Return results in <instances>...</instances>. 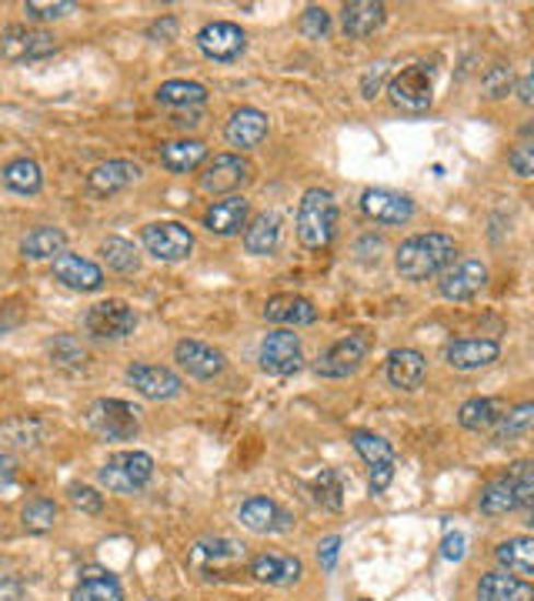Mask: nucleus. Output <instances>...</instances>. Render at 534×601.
<instances>
[{
  "instance_id": "nucleus-1",
  "label": "nucleus",
  "mask_w": 534,
  "mask_h": 601,
  "mask_svg": "<svg viewBox=\"0 0 534 601\" xmlns=\"http://www.w3.org/2000/svg\"><path fill=\"white\" fill-rule=\"evenodd\" d=\"M454 254H457V244L451 234L428 231V234H415L400 244L394 254V264H397V275L405 281H428L434 275H441L448 264H454Z\"/></svg>"
},
{
  "instance_id": "nucleus-2",
  "label": "nucleus",
  "mask_w": 534,
  "mask_h": 601,
  "mask_svg": "<svg viewBox=\"0 0 534 601\" xmlns=\"http://www.w3.org/2000/svg\"><path fill=\"white\" fill-rule=\"evenodd\" d=\"M338 234V200L324 187H307L298 208V238L304 247H327Z\"/></svg>"
},
{
  "instance_id": "nucleus-3",
  "label": "nucleus",
  "mask_w": 534,
  "mask_h": 601,
  "mask_svg": "<svg viewBox=\"0 0 534 601\" xmlns=\"http://www.w3.org/2000/svg\"><path fill=\"white\" fill-rule=\"evenodd\" d=\"M154 475V458L144 454V451H117L111 454L101 472H97V482L107 488V492H117V495H134L141 492Z\"/></svg>"
},
{
  "instance_id": "nucleus-4",
  "label": "nucleus",
  "mask_w": 534,
  "mask_h": 601,
  "mask_svg": "<svg viewBox=\"0 0 534 601\" xmlns=\"http://www.w3.org/2000/svg\"><path fill=\"white\" fill-rule=\"evenodd\" d=\"M141 412L120 397H101L88 408V425L104 441H130L141 431Z\"/></svg>"
},
{
  "instance_id": "nucleus-5",
  "label": "nucleus",
  "mask_w": 534,
  "mask_h": 601,
  "mask_svg": "<svg viewBox=\"0 0 534 601\" xmlns=\"http://www.w3.org/2000/svg\"><path fill=\"white\" fill-rule=\"evenodd\" d=\"M387 97L400 111H428L434 97V67L431 63H411L400 74L387 81Z\"/></svg>"
},
{
  "instance_id": "nucleus-6",
  "label": "nucleus",
  "mask_w": 534,
  "mask_h": 601,
  "mask_svg": "<svg viewBox=\"0 0 534 601\" xmlns=\"http://www.w3.org/2000/svg\"><path fill=\"white\" fill-rule=\"evenodd\" d=\"M371 351V334L364 331H355L348 334V338L341 342H334L317 361H314V371L317 378H330V381H338V378H348L361 368V361L368 358Z\"/></svg>"
},
{
  "instance_id": "nucleus-7",
  "label": "nucleus",
  "mask_w": 534,
  "mask_h": 601,
  "mask_svg": "<svg viewBox=\"0 0 534 601\" xmlns=\"http://www.w3.org/2000/svg\"><path fill=\"white\" fill-rule=\"evenodd\" d=\"M260 368L275 378H288V374H298L304 368V351H301V338L288 327H278L271 331L267 338L260 342Z\"/></svg>"
},
{
  "instance_id": "nucleus-8",
  "label": "nucleus",
  "mask_w": 534,
  "mask_h": 601,
  "mask_svg": "<svg viewBox=\"0 0 534 601\" xmlns=\"http://www.w3.org/2000/svg\"><path fill=\"white\" fill-rule=\"evenodd\" d=\"M84 327L91 338H127V334L138 327V314L127 301H117V298H107V301H97L91 304L88 317H84Z\"/></svg>"
},
{
  "instance_id": "nucleus-9",
  "label": "nucleus",
  "mask_w": 534,
  "mask_h": 601,
  "mask_svg": "<svg viewBox=\"0 0 534 601\" xmlns=\"http://www.w3.org/2000/svg\"><path fill=\"white\" fill-rule=\"evenodd\" d=\"M141 244L158 261H184L194 251V234L181 221H154L141 231Z\"/></svg>"
},
{
  "instance_id": "nucleus-10",
  "label": "nucleus",
  "mask_w": 534,
  "mask_h": 601,
  "mask_svg": "<svg viewBox=\"0 0 534 601\" xmlns=\"http://www.w3.org/2000/svg\"><path fill=\"white\" fill-rule=\"evenodd\" d=\"M361 211L384 228H400L415 218V200L408 194H397L387 187H368L361 194Z\"/></svg>"
},
{
  "instance_id": "nucleus-11",
  "label": "nucleus",
  "mask_w": 534,
  "mask_h": 601,
  "mask_svg": "<svg viewBox=\"0 0 534 601\" xmlns=\"http://www.w3.org/2000/svg\"><path fill=\"white\" fill-rule=\"evenodd\" d=\"M488 281V267L475 257H464L457 264H448L438 281V294L448 301H472Z\"/></svg>"
},
{
  "instance_id": "nucleus-12",
  "label": "nucleus",
  "mask_w": 534,
  "mask_h": 601,
  "mask_svg": "<svg viewBox=\"0 0 534 601\" xmlns=\"http://www.w3.org/2000/svg\"><path fill=\"white\" fill-rule=\"evenodd\" d=\"M57 50L54 37L47 31H37V27H24V24H14L4 31L0 37V54L14 63H24V60H44Z\"/></svg>"
},
{
  "instance_id": "nucleus-13",
  "label": "nucleus",
  "mask_w": 534,
  "mask_h": 601,
  "mask_svg": "<svg viewBox=\"0 0 534 601\" xmlns=\"http://www.w3.org/2000/svg\"><path fill=\"white\" fill-rule=\"evenodd\" d=\"M351 444L371 464V492L381 495L394 478V448L374 431H351Z\"/></svg>"
},
{
  "instance_id": "nucleus-14",
  "label": "nucleus",
  "mask_w": 534,
  "mask_h": 601,
  "mask_svg": "<svg viewBox=\"0 0 534 601\" xmlns=\"http://www.w3.org/2000/svg\"><path fill=\"white\" fill-rule=\"evenodd\" d=\"M251 181V164L241 154H214L200 174V190L208 194H234Z\"/></svg>"
},
{
  "instance_id": "nucleus-15",
  "label": "nucleus",
  "mask_w": 534,
  "mask_h": 601,
  "mask_svg": "<svg viewBox=\"0 0 534 601\" xmlns=\"http://www.w3.org/2000/svg\"><path fill=\"white\" fill-rule=\"evenodd\" d=\"M197 47L205 57L211 60H234L244 54L247 47V37L237 24L231 21H214V24H205L197 31Z\"/></svg>"
},
{
  "instance_id": "nucleus-16",
  "label": "nucleus",
  "mask_w": 534,
  "mask_h": 601,
  "mask_svg": "<svg viewBox=\"0 0 534 601\" xmlns=\"http://www.w3.org/2000/svg\"><path fill=\"white\" fill-rule=\"evenodd\" d=\"M127 381L138 388V394H144L148 401H171L184 388V381L171 368H164V365H144V361L127 368Z\"/></svg>"
},
{
  "instance_id": "nucleus-17",
  "label": "nucleus",
  "mask_w": 534,
  "mask_h": 601,
  "mask_svg": "<svg viewBox=\"0 0 534 601\" xmlns=\"http://www.w3.org/2000/svg\"><path fill=\"white\" fill-rule=\"evenodd\" d=\"M237 518L254 534H281V531H291L294 524V518L271 498H247Z\"/></svg>"
},
{
  "instance_id": "nucleus-18",
  "label": "nucleus",
  "mask_w": 534,
  "mask_h": 601,
  "mask_svg": "<svg viewBox=\"0 0 534 601\" xmlns=\"http://www.w3.org/2000/svg\"><path fill=\"white\" fill-rule=\"evenodd\" d=\"M501 355V345L495 338H457L444 348V361L454 371H478L495 365Z\"/></svg>"
},
{
  "instance_id": "nucleus-19",
  "label": "nucleus",
  "mask_w": 534,
  "mask_h": 601,
  "mask_svg": "<svg viewBox=\"0 0 534 601\" xmlns=\"http://www.w3.org/2000/svg\"><path fill=\"white\" fill-rule=\"evenodd\" d=\"M237 562L244 565V545H237L234 539H205L190 552V565L205 575H221V571L234 568Z\"/></svg>"
},
{
  "instance_id": "nucleus-20",
  "label": "nucleus",
  "mask_w": 534,
  "mask_h": 601,
  "mask_svg": "<svg viewBox=\"0 0 534 601\" xmlns=\"http://www.w3.org/2000/svg\"><path fill=\"white\" fill-rule=\"evenodd\" d=\"M54 278L67 288H74V291H97L104 285L101 267L94 261L81 257V254H71V251H63V254L54 257Z\"/></svg>"
},
{
  "instance_id": "nucleus-21",
  "label": "nucleus",
  "mask_w": 534,
  "mask_h": 601,
  "mask_svg": "<svg viewBox=\"0 0 534 601\" xmlns=\"http://www.w3.org/2000/svg\"><path fill=\"white\" fill-rule=\"evenodd\" d=\"M174 361L197 381H211L224 371V355L205 342H177Z\"/></svg>"
},
{
  "instance_id": "nucleus-22",
  "label": "nucleus",
  "mask_w": 534,
  "mask_h": 601,
  "mask_svg": "<svg viewBox=\"0 0 534 601\" xmlns=\"http://www.w3.org/2000/svg\"><path fill=\"white\" fill-rule=\"evenodd\" d=\"M264 321L294 331V327L314 324L317 321V308L304 294H275L271 301L264 304Z\"/></svg>"
},
{
  "instance_id": "nucleus-23",
  "label": "nucleus",
  "mask_w": 534,
  "mask_h": 601,
  "mask_svg": "<svg viewBox=\"0 0 534 601\" xmlns=\"http://www.w3.org/2000/svg\"><path fill=\"white\" fill-rule=\"evenodd\" d=\"M224 138H228V145L237 148V151L257 148V145L267 138V114L257 111V107H241V111H234L231 120H228V127H224Z\"/></svg>"
},
{
  "instance_id": "nucleus-24",
  "label": "nucleus",
  "mask_w": 534,
  "mask_h": 601,
  "mask_svg": "<svg viewBox=\"0 0 534 601\" xmlns=\"http://www.w3.org/2000/svg\"><path fill=\"white\" fill-rule=\"evenodd\" d=\"M247 218H251V205L241 194H231L208 208L205 228L218 238H231V234H241V228H247Z\"/></svg>"
},
{
  "instance_id": "nucleus-25",
  "label": "nucleus",
  "mask_w": 534,
  "mask_h": 601,
  "mask_svg": "<svg viewBox=\"0 0 534 601\" xmlns=\"http://www.w3.org/2000/svg\"><path fill=\"white\" fill-rule=\"evenodd\" d=\"M387 381L400 391H415L421 381H425V371H428V361L421 351L415 348H397L387 355Z\"/></svg>"
},
{
  "instance_id": "nucleus-26",
  "label": "nucleus",
  "mask_w": 534,
  "mask_h": 601,
  "mask_svg": "<svg viewBox=\"0 0 534 601\" xmlns=\"http://www.w3.org/2000/svg\"><path fill=\"white\" fill-rule=\"evenodd\" d=\"M301 562L281 552H264L257 558H251V575L260 585H294L301 578Z\"/></svg>"
},
{
  "instance_id": "nucleus-27",
  "label": "nucleus",
  "mask_w": 534,
  "mask_h": 601,
  "mask_svg": "<svg viewBox=\"0 0 534 601\" xmlns=\"http://www.w3.org/2000/svg\"><path fill=\"white\" fill-rule=\"evenodd\" d=\"M278 247H281V215L264 211L254 221H247V228H244V251L247 254L264 257V254H275Z\"/></svg>"
},
{
  "instance_id": "nucleus-28",
  "label": "nucleus",
  "mask_w": 534,
  "mask_h": 601,
  "mask_svg": "<svg viewBox=\"0 0 534 601\" xmlns=\"http://www.w3.org/2000/svg\"><path fill=\"white\" fill-rule=\"evenodd\" d=\"M381 24H384V4H378V0H355V4H345L341 11V27L355 41L371 37Z\"/></svg>"
},
{
  "instance_id": "nucleus-29",
  "label": "nucleus",
  "mask_w": 534,
  "mask_h": 601,
  "mask_svg": "<svg viewBox=\"0 0 534 601\" xmlns=\"http://www.w3.org/2000/svg\"><path fill=\"white\" fill-rule=\"evenodd\" d=\"M478 601H534V591L508 571H488L478 581Z\"/></svg>"
},
{
  "instance_id": "nucleus-30",
  "label": "nucleus",
  "mask_w": 534,
  "mask_h": 601,
  "mask_svg": "<svg viewBox=\"0 0 534 601\" xmlns=\"http://www.w3.org/2000/svg\"><path fill=\"white\" fill-rule=\"evenodd\" d=\"M495 558L501 565V571L527 581L534 575V542L527 539V534H518V539H508L495 548Z\"/></svg>"
},
{
  "instance_id": "nucleus-31",
  "label": "nucleus",
  "mask_w": 534,
  "mask_h": 601,
  "mask_svg": "<svg viewBox=\"0 0 534 601\" xmlns=\"http://www.w3.org/2000/svg\"><path fill=\"white\" fill-rule=\"evenodd\" d=\"M138 177H141V167L138 164H130V161H107V164H97L88 174V187L94 194H117V190L130 187Z\"/></svg>"
},
{
  "instance_id": "nucleus-32",
  "label": "nucleus",
  "mask_w": 534,
  "mask_h": 601,
  "mask_svg": "<svg viewBox=\"0 0 534 601\" xmlns=\"http://www.w3.org/2000/svg\"><path fill=\"white\" fill-rule=\"evenodd\" d=\"M208 161V145L205 141H171L161 148V164L174 174H187V171H197L200 164Z\"/></svg>"
},
{
  "instance_id": "nucleus-33",
  "label": "nucleus",
  "mask_w": 534,
  "mask_h": 601,
  "mask_svg": "<svg viewBox=\"0 0 534 601\" xmlns=\"http://www.w3.org/2000/svg\"><path fill=\"white\" fill-rule=\"evenodd\" d=\"M504 415V405L498 397H472V401H464L461 412H457V421L461 428L467 431H491Z\"/></svg>"
},
{
  "instance_id": "nucleus-34",
  "label": "nucleus",
  "mask_w": 534,
  "mask_h": 601,
  "mask_svg": "<svg viewBox=\"0 0 534 601\" xmlns=\"http://www.w3.org/2000/svg\"><path fill=\"white\" fill-rule=\"evenodd\" d=\"M158 104L164 107H174V111H190V107H200L208 101V88L197 84V81H167L158 88Z\"/></svg>"
},
{
  "instance_id": "nucleus-35",
  "label": "nucleus",
  "mask_w": 534,
  "mask_h": 601,
  "mask_svg": "<svg viewBox=\"0 0 534 601\" xmlns=\"http://www.w3.org/2000/svg\"><path fill=\"white\" fill-rule=\"evenodd\" d=\"M74 601H124V591L117 585V578H111L107 571L101 568H88L81 585L74 588L71 594Z\"/></svg>"
},
{
  "instance_id": "nucleus-36",
  "label": "nucleus",
  "mask_w": 534,
  "mask_h": 601,
  "mask_svg": "<svg viewBox=\"0 0 534 601\" xmlns=\"http://www.w3.org/2000/svg\"><path fill=\"white\" fill-rule=\"evenodd\" d=\"M4 184L14 190V194H37L44 187V174H40V164L31 161V158H14L11 164H4L0 171Z\"/></svg>"
},
{
  "instance_id": "nucleus-37",
  "label": "nucleus",
  "mask_w": 534,
  "mask_h": 601,
  "mask_svg": "<svg viewBox=\"0 0 534 601\" xmlns=\"http://www.w3.org/2000/svg\"><path fill=\"white\" fill-rule=\"evenodd\" d=\"M67 238L60 228H34L24 241H21V254L31 261H44V257H57L63 254Z\"/></svg>"
},
{
  "instance_id": "nucleus-38",
  "label": "nucleus",
  "mask_w": 534,
  "mask_h": 601,
  "mask_svg": "<svg viewBox=\"0 0 534 601\" xmlns=\"http://www.w3.org/2000/svg\"><path fill=\"white\" fill-rule=\"evenodd\" d=\"M531 421H534V405L531 401H521L518 408L504 412L501 421L491 428L495 431V441H521L531 435Z\"/></svg>"
},
{
  "instance_id": "nucleus-39",
  "label": "nucleus",
  "mask_w": 534,
  "mask_h": 601,
  "mask_svg": "<svg viewBox=\"0 0 534 601\" xmlns=\"http://www.w3.org/2000/svg\"><path fill=\"white\" fill-rule=\"evenodd\" d=\"M478 508H481L485 515H491V518H495V515H508V511L518 508V495H514L508 475H501V478H495V482H488V485L481 488Z\"/></svg>"
},
{
  "instance_id": "nucleus-40",
  "label": "nucleus",
  "mask_w": 534,
  "mask_h": 601,
  "mask_svg": "<svg viewBox=\"0 0 534 601\" xmlns=\"http://www.w3.org/2000/svg\"><path fill=\"white\" fill-rule=\"evenodd\" d=\"M101 257L107 261V267H114V271H120V275L138 271V264H141L138 251H134V244L124 238H107L101 244Z\"/></svg>"
},
{
  "instance_id": "nucleus-41",
  "label": "nucleus",
  "mask_w": 534,
  "mask_h": 601,
  "mask_svg": "<svg viewBox=\"0 0 534 601\" xmlns=\"http://www.w3.org/2000/svg\"><path fill=\"white\" fill-rule=\"evenodd\" d=\"M21 521H24V528H27V531L44 534V531H50V528H54V521H57V505H54V501H47V498H34V501H27V505H24Z\"/></svg>"
},
{
  "instance_id": "nucleus-42",
  "label": "nucleus",
  "mask_w": 534,
  "mask_h": 601,
  "mask_svg": "<svg viewBox=\"0 0 534 601\" xmlns=\"http://www.w3.org/2000/svg\"><path fill=\"white\" fill-rule=\"evenodd\" d=\"M508 482L518 495V508H531V501H534V464L531 461H514L508 467Z\"/></svg>"
},
{
  "instance_id": "nucleus-43",
  "label": "nucleus",
  "mask_w": 534,
  "mask_h": 601,
  "mask_svg": "<svg viewBox=\"0 0 534 601\" xmlns=\"http://www.w3.org/2000/svg\"><path fill=\"white\" fill-rule=\"evenodd\" d=\"M50 358H54L60 368H84L88 351L81 348L78 338H71V334H63V338H57V342L50 345Z\"/></svg>"
},
{
  "instance_id": "nucleus-44",
  "label": "nucleus",
  "mask_w": 534,
  "mask_h": 601,
  "mask_svg": "<svg viewBox=\"0 0 534 601\" xmlns=\"http://www.w3.org/2000/svg\"><path fill=\"white\" fill-rule=\"evenodd\" d=\"M314 501L330 508V511H338L341 508V482L334 472H321V478L314 482Z\"/></svg>"
},
{
  "instance_id": "nucleus-45",
  "label": "nucleus",
  "mask_w": 534,
  "mask_h": 601,
  "mask_svg": "<svg viewBox=\"0 0 534 601\" xmlns=\"http://www.w3.org/2000/svg\"><path fill=\"white\" fill-rule=\"evenodd\" d=\"M511 84H514V74H511V67H504V63H495L491 71L481 78L485 97H491V101H498V97L511 94Z\"/></svg>"
},
{
  "instance_id": "nucleus-46",
  "label": "nucleus",
  "mask_w": 534,
  "mask_h": 601,
  "mask_svg": "<svg viewBox=\"0 0 534 601\" xmlns=\"http://www.w3.org/2000/svg\"><path fill=\"white\" fill-rule=\"evenodd\" d=\"M301 34L307 37V41H321V37H327V31H330V14L324 11V8H307L304 14H301Z\"/></svg>"
},
{
  "instance_id": "nucleus-47",
  "label": "nucleus",
  "mask_w": 534,
  "mask_h": 601,
  "mask_svg": "<svg viewBox=\"0 0 534 601\" xmlns=\"http://www.w3.org/2000/svg\"><path fill=\"white\" fill-rule=\"evenodd\" d=\"M24 11H27L31 18H37V21H54V18L71 14L74 4H67V0H54V4H50V0H27Z\"/></svg>"
},
{
  "instance_id": "nucleus-48",
  "label": "nucleus",
  "mask_w": 534,
  "mask_h": 601,
  "mask_svg": "<svg viewBox=\"0 0 534 601\" xmlns=\"http://www.w3.org/2000/svg\"><path fill=\"white\" fill-rule=\"evenodd\" d=\"M384 81H391V63H387V60H378V63H371V71L361 78V94H364L368 101L378 97L381 88H384Z\"/></svg>"
},
{
  "instance_id": "nucleus-49",
  "label": "nucleus",
  "mask_w": 534,
  "mask_h": 601,
  "mask_svg": "<svg viewBox=\"0 0 534 601\" xmlns=\"http://www.w3.org/2000/svg\"><path fill=\"white\" fill-rule=\"evenodd\" d=\"M67 495H71V505L74 508H81L88 515H97L104 508V498L94 488H88V485H71V488H67Z\"/></svg>"
},
{
  "instance_id": "nucleus-50",
  "label": "nucleus",
  "mask_w": 534,
  "mask_h": 601,
  "mask_svg": "<svg viewBox=\"0 0 534 601\" xmlns=\"http://www.w3.org/2000/svg\"><path fill=\"white\" fill-rule=\"evenodd\" d=\"M31 431H40V425H37V421L21 418V421H14V425H8V428H4V438H8L11 444H18V448H34V444H37V438H31Z\"/></svg>"
},
{
  "instance_id": "nucleus-51",
  "label": "nucleus",
  "mask_w": 534,
  "mask_h": 601,
  "mask_svg": "<svg viewBox=\"0 0 534 601\" xmlns=\"http://www.w3.org/2000/svg\"><path fill=\"white\" fill-rule=\"evenodd\" d=\"M508 164H511V171L518 174V177H531L534 174V148L524 141V145H518L511 154H508Z\"/></svg>"
},
{
  "instance_id": "nucleus-52",
  "label": "nucleus",
  "mask_w": 534,
  "mask_h": 601,
  "mask_svg": "<svg viewBox=\"0 0 534 601\" xmlns=\"http://www.w3.org/2000/svg\"><path fill=\"white\" fill-rule=\"evenodd\" d=\"M338 548H341V534H330V539L321 542L317 558H321V568L324 571H334V565H338Z\"/></svg>"
},
{
  "instance_id": "nucleus-53",
  "label": "nucleus",
  "mask_w": 534,
  "mask_h": 601,
  "mask_svg": "<svg viewBox=\"0 0 534 601\" xmlns=\"http://www.w3.org/2000/svg\"><path fill=\"white\" fill-rule=\"evenodd\" d=\"M0 601H24V581L11 571H0Z\"/></svg>"
},
{
  "instance_id": "nucleus-54",
  "label": "nucleus",
  "mask_w": 534,
  "mask_h": 601,
  "mask_svg": "<svg viewBox=\"0 0 534 601\" xmlns=\"http://www.w3.org/2000/svg\"><path fill=\"white\" fill-rule=\"evenodd\" d=\"M444 558L448 562H461L464 558V534L461 531H454V534H448V539H444Z\"/></svg>"
},
{
  "instance_id": "nucleus-55",
  "label": "nucleus",
  "mask_w": 534,
  "mask_h": 601,
  "mask_svg": "<svg viewBox=\"0 0 534 601\" xmlns=\"http://www.w3.org/2000/svg\"><path fill=\"white\" fill-rule=\"evenodd\" d=\"M154 41H171L174 34H177V21L174 18H164V21H158V24H151V31H148Z\"/></svg>"
},
{
  "instance_id": "nucleus-56",
  "label": "nucleus",
  "mask_w": 534,
  "mask_h": 601,
  "mask_svg": "<svg viewBox=\"0 0 534 601\" xmlns=\"http://www.w3.org/2000/svg\"><path fill=\"white\" fill-rule=\"evenodd\" d=\"M18 475V461L11 454H0V488H8Z\"/></svg>"
},
{
  "instance_id": "nucleus-57",
  "label": "nucleus",
  "mask_w": 534,
  "mask_h": 601,
  "mask_svg": "<svg viewBox=\"0 0 534 601\" xmlns=\"http://www.w3.org/2000/svg\"><path fill=\"white\" fill-rule=\"evenodd\" d=\"M518 97H521V104H531V101H534V84H531V74H524V78L518 81Z\"/></svg>"
}]
</instances>
